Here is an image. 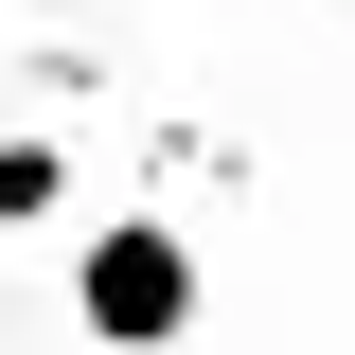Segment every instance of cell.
<instances>
[{
    "mask_svg": "<svg viewBox=\"0 0 355 355\" xmlns=\"http://www.w3.org/2000/svg\"><path fill=\"white\" fill-rule=\"evenodd\" d=\"M71 338L89 355H178L196 338V231L178 214H89V249H71Z\"/></svg>",
    "mask_w": 355,
    "mask_h": 355,
    "instance_id": "obj_1",
    "label": "cell"
},
{
    "mask_svg": "<svg viewBox=\"0 0 355 355\" xmlns=\"http://www.w3.org/2000/svg\"><path fill=\"white\" fill-rule=\"evenodd\" d=\"M53 214H71V125L36 107V125L0 142V231H53Z\"/></svg>",
    "mask_w": 355,
    "mask_h": 355,
    "instance_id": "obj_2",
    "label": "cell"
}]
</instances>
